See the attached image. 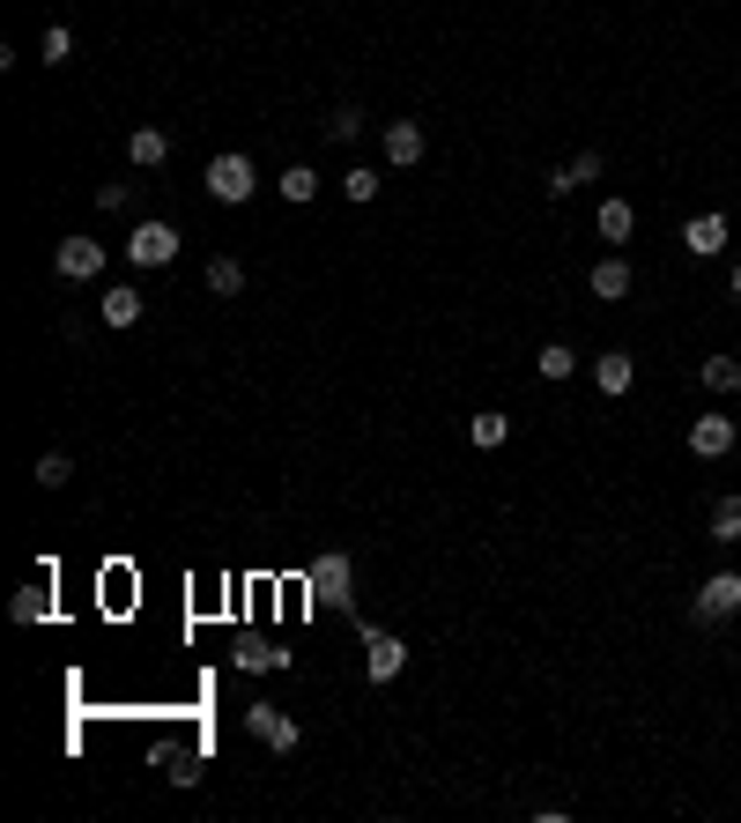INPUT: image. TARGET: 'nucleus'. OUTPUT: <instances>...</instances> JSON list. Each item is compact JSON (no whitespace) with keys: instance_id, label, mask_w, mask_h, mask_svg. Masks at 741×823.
Segmentation results:
<instances>
[{"instance_id":"13","label":"nucleus","mask_w":741,"mask_h":823,"mask_svg":"<svg viewBox=\"0 0 741 823\" xmlns=\"http://www.w3.org/2000/svg\"><path fill=\"white\" fill-rule=\"evenodd\" d=\"M630 378H638V364H630V350H608L601 364H593V386L616 400V394H630Z\"/></svg>"},{"instance_id":"10","label":"nucleus","mask_w":741,"mask_h":823,"mask_svg":"<svg viewBox=\"0 0 741 823\" xmlns=\"http://www.w3.org/2000/svg\"><path fill=\"white\" fill-rule=\"evenodd\" d=\"M682 246H690L697 260H719V252H727V216H690V223H682Z\"/></svg>"},{"instance_id":"6","label":"nucleus","mask_w":741,"mask_h":823,"mask_svg":"<svg viewBox=\"0 0 741 823\" xmlns=\"http://www.w3.org/2000/svg\"><path fill=\"white\" fill-rule=\"evenodd\" d=\"M52 268L67 274V282H97L104 274V238H60V260Z\"/></svg>"},{"instance_id":"5","label":"nucleus","mask_w":741,"mask_h":823,"mask_svg":"<svg viewBox=\"0 0 741 823\" xmlns=\"http://www.w3.org/2000/svg\"><path fill=\"white\" fill-rule=\"evenodd\" d=\"M126 260H134V268H171V260H178V230L171 223H142L134 238H126Z\"/></svg>"},{"instance_id":"3","label":"nucleus","mask_w":741,"mask_h":823,"mask_svg":"<svg viewBox=\"0 0 741 823\" xmlns=\"http://www.w3.org/2000/svg\"><path fill=\"white\" fill-rule=\"evenodd\" d=\"M356 638H364V675H370V683H394V675L408 668V646H400L394 631H378V624L356 616Z\"/></svg>"},{"instance_id":"27","label":"nucleus","mask_w":741,"mask_h":823,"mask_svg":"<svg viewBox=\"0 0 741 823\" xmlns=\"http://www.w3.org/2000/svg\"><path fill=\"white\" fill-rule=\"evenodd\" d=\"M342 194H348V200H378V171H370V164H356V171L342 178Z\"/></svg>"},{"instance_id":"7","label":"nucleus","mask_w":741,"mask_h":823,"mask_svg":"<svg viewBox=\"0 0 741 823\" xmlns=\"http://www.w3.org/2000/svg\"><path fill=\"white\" fill-rule=\"evenodd\" d=\"M246 727H252V735H260L268 749H282V757L304 742V727H296L290 712H274V705H246Z\"/></svg>"},{"instance_id":"15","label":"nucleus","mask_w":741,"mask_h":823,"mask_svg":"<svg viewBox=\"0 0 741 823\" xmlns=\"http://www.w3.org/2000/svg\"><path fill=\"white\" fill-rule=\"evenodd\" d=\"M104 326H142V290L112 282V290H104Z\"/></svg>"},{"instance_id":"16","label":"nucleus","mask_w":741,"mask_h":823,"mask_svg":"<svg viewBox=\"0 0 741 823\" xmlns=\"http://www.w3.org/2000/svg\"><path fill=\"white\" fill-rule=\"evenodd\" d=\"M208 290H216V298H238V290H246V260L216 252V260H208Z\"/></svg>"},{"instance_id":"11","label":"nucleus","mask_w":741,"mask_h":823,"mask_svg":"<svg viewBox=\"0 0 741 823\" xmlns=\"http://www.w3.org/2000/svg\"><path fill=\"white\" fill-rule=\"evenodd\" d=\"M126 156H134L142 171H156V164H171V134H164V126H134V134H126Z\"/></svg>"},{"instance_id":"24","label":"nucleus","mask_w":741,"mask_h":823,"mask_svg":"<svg viewBox=\"0 0 741 823\" xmlns=\"http://www.w3.org/2000/svg\"><path fill=\"white\" fill-rule=\"evenodd\" d=\"M74 60V30L67 23H45V67H67Z\"/></svg>"},{"instance_id":"17","label":"nucleus","mask_w":741,"mask_h":823,"mask_svg":"<svg viewBox=\"0 0 741 823\" xmlns=\"http://www.w3.org/2000/svg\"><path fill=\"white\" fill-rule=\"evenodd\" d=\"M8 616H15V624H45V616H52V594H45V586H23V594L8 601Z\"/></svg>"},{"instance_id":"25","label":"nucleus","mask_w":741,"mask_h":823,"mask_svg":"<svg viewBox=\"0 0 741 823\" xmlns=\"http://www.w3.org/2000/svg\"><path fill=\"white\" fill-rule=\"evenodd\" d=\"M364 134V112L356 104H334V119H326V142H356Z\"/></svg>"},{"instance_id":"18","label":"nucleus","mask_w":741,"mask_h":823,"mask_svg":"<svg viewBox=\"0 0 741 823\" xmlns=\"http://www.w3.org/2000/svg\"><path fill=\"white\" fill-rule=\"evenodd\" d=\"M282 200H296V208L320 200V171H312V164H290V171H282Z\"/></svg>"},{"instance_id":"4","label":"nucleus","mask_w":741,"mask_h":823,"mask_svg":"<svg viewBox=\"0 0 741 823\" xmlns=\"http://www.w3.org/2000/svg\"><path fill=\"white\" fill-rule=\"evenodd\" d=\"M734 608H741V572H712L690 601V624H727Z\"/></svg>"},{"instance_id":"14","label":"nucleus","mask_w":741,"mask_h":823,"mask_svg":"<svg viewBox=\"0 0 741 823\" xmlns=\"http://www.w3.org/2000/svg\"><path fill=\"white\" fill-rule=\"evenodd\" d=\"M593 230H601L608 246H630V230H638V208H630V200H601V216H593Z\"/></svg>"},{"instance_id":"29","label":"nucleus","mask_w":741,"mask_h":823,"mask_svg":"<svg viewBox=\"0 0 741 823\" xmlns=\"http://www.w3.org/2000/svg\"><path fill=\"white\" fill-rule=\"evenodd\" d=\"M246 668H290V653H274V646H246Z\"/></svg>"},{"instance_id":"28","label":"nucleus","mask_w":741,"mask_h":823,"mask_svg":"<svg viewBox=\"0 0 741 823\" xmlns=\"http://www.w3.org/2000/svg\"><path fill=\"white\" fill-rule=\"evenodd\" d=\"M601 164H608L601 149H578V156H571V178H578V186H593V178H601Z\"/></svg>"},{"instance_id":"23","label":"nucleus","mask_w":741,"mask_h":823,"mask_svg":"<svg viewBox=\"0 0 741 823\" xmlns=\"http://www.w3.org/2000/svg\"><path fill=\"white\" fill-rule=\"evenodd\" d=\"M534 364H542V378H571V372H578V356H571V342H549V350L534 356Z\"/></svg>"},{"instance_id":"21","label":"nucleus","mask_w":741,"mask_h":823,"mask_svg":"<svg viewBox=\"0 0 741 823\" xmlns=\"http://www.w3.org/2000/svg\"><path fill=\"white\" fill-rule=\"evenodd\" d=\"M712 542H741V498L712 504Z\"/></svg>"},{"instance_id":"12","label":"nucleus","mask_w":741,"mask_h":823,"mask_svg":"<svg viewBox=\"0 0 741 823\" xmlns=\"http://www.w3.org/2000/svg\"><path fill=\"white\" fill-rule=\"evenodd\" d=\"M586 290L601 304H623V298H630V260H601V268L586 274Z\"/></svg>"},{"instance_id":"8","label":"nucleus","mask_w":741,"mask_h":823,"mask_svg":"<svg viewBox=\"0 0 741 823\" xmlns=\"http://www.w3.org/2000/svg\"><path fill=\"white\" fill-rule=\"evenodd\" d=\"M690 452H697V460H727V452H734V424H727V416H697V424H690Z\"/></svg>"},{"instance_id":"31","label":"nucleus","mask_w":741,"mask_h":823,"mask_svg":"<svg viewBox=\"0 0 741 823\" xmlns=\"http://www.w3.org/2000/svg\"><path fill=\"white\" fill-rule=\"evenodd\" d=\"M734 298H741V260H734Z\"/></svg>"},{"instance_id":"20","label":"nucleus","mask_w":741,"mask_h":823,"mask_svg":"<svg viewBox=\"0 0 741 823\" xmlns=\"http://www.w3.org/2000/svg\"><path fill=\"white\" fill-rule=\"evenodd\" d=\"M468 438H474V446H482V452H490V446H504V438H512V424H504L497 408H482V416H474V424H468Z\"/></svg>"},{"instance_id":"30","label":"nucleus","mask_w":741,"mask_h":823,"mask_svg":"<svg viewBox=\"0 0 741 823\" xmlns=\"http://www.w3.org/2000/svg\"><path fill=\"white\" fill-rule=\"evenodd\" d=\"M164 779H171V786H194L200 764H194V757H171V764H164Z\"/></svg>"},{"instance_id":"22","label":"nucleus","mask_w":741,"mask_h":823,"mask_svg":"<svg viewBox=\"0 0 741 823\" xmlns=\"http://www.w3.org/2000/svg\"><path fill=\"white\" fill-rule=\"evenodd\" d=\"M38 482H45V490H67L74 460H67V452H38Z\"/></svg>"},{"instance_id":"2","label":"nucleus","mask_w":741,"mask_h":823,"mask_svg":"<svg viewBox=\"0 0 741 823\" xmlns=\"http://www.w3.org/2000/svg\"><path fill=\"white\" fill-rule=\"evenodd\" d=\"M200 186H208V200H222V208H246L252 200V186H260V171H252V156H216V164H208V178H200Z\"/></svg>"},{"instance_id":"19","label":"nucleus","mask_w":741,"mask_h":823,"mask_svg":"<svg viewBox=\"0 0 741 823\" xmlns=\"http://www.w3.org/2000/svg\"><path fill=\"white\" fill-rule=\"evenodd\" d=\"M697 378H705L712 394H734V386H741V364H734V356H705V372H697Z\"/></svg>"},{"instance_id":"1","label":"nucleus","mask_w":741,"mask_h":823,"mask_svg":"<svg viewBox=\"0 0 741 823\" xmlns=\"http://www.w3.org/2000/svg\"><path fill=\"white\" fill-rule=\"evenodd\" d=\"M304 594L320 601V608H342V616H356V564H348L342 549H320V556L304 564Z\"/></svg>"},{"instance_id":"26","label":"nucleus","mask_w":741,"mask_h":823,"mask_svg":"<svg viewBox=\"0 0 741 823\" xmlns=\"http://www.w3.org/2000/svg\"><path fill=\"white\" fill-rule=\"evenodd\" d=\"M97 208H104V216H126V208H134V186H126V178L97 186Z\"/></svg>"},{"instance_id":"9","label":"nucleus","mask_w":741,"mask_h":823,"mask_svg":"<svg viewBox=\"0 0 741 823\" xmlns=\"http://www.w3.org/2000/svg\"><path fill=\"white\" fill-rule=\"evenodd\" d=\"M422 149H430V142H422V126H416V119H394V126H386V164H394V171L422 164Z\"/></svg>"}]
</instances>
